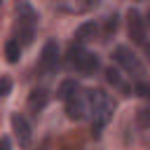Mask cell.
<instances>
[{"instance_id": "cell-13", "label": "cell", "mask_w": 150, "mask_h": 150, "mask_svg": "<svg viewBox=\"0 0 150 150\" xmlns=\"http://www.w3.org/2000/svg\"><path fill=\"white\" fill-rule=\"evenodd\" d=\"M77 91H80V87H77V82H75V80H63V82H61V87H59V94H56V96H59L61 101H68V98H70V96H75Z\"/></svg>"}, {"instance_id": "cell-15", "label": "cell", "mask_w": 150, "mask_h": 150, "mask_svg": "<svg viewBox=\"0 0 150 150\" xmlns=\"http://www.w3.org/2000/svg\"><path fill=\"white\" fill-rule=\"evenodd\" d=\"M115 30H117V16L112 14V16H108V19H105V30H103V35H105V38H110Z\"/></svg>"}, {"instance_id": "cell-6", "label": "cell", "mask_w": 150, "mask_h": 150, "mask_svg": "<svg viewBox=\"0 0 150 150\" xmlns=\"http://www.w3.org/2000/svg\"><path fill=\"white\" fill-rule=\"evenodd\" d=\"M12 129H14V136H16L19 145L23 150H28L30 143H33V134H30V124L26 122V117L19 115V112H14L12 115Z\"/></svg>"}, {"instance_id": "cell-3", "label": "cell", "mask_w": 150, "mask_h": 150, "mask_svg": "<svg viewBox=\"0 0 150 150\" xmlns=\"http://www.w3.org/2000/svg\"><path fill=\"white\" fill-rule=\"evenodd\" d=\"M112 56H115V61H117V63H120L129 75H143V70H145V68H143V61H141V59H138L129 47L120 45V47L115 49V54H112Z\"/></svg>"}, {"instance_id": "cell-18", "label": "cell", "mask_w": 150, "mask_h": 150, "mask_svg": "<svg viewBox=\"0 0 150 150\" xmlns=\"http://www.w3.org/2000/svg\"><path fill=\"white\" fill-rule=\"evenodd\" d=\"M0 145H2V150H12V143H9V138H7V136H2Z\"/></svg>"}, {"instance_id": "cell-14", "label": "cell", "mask_w": 150, "mask_h": 150, "mask_svg": "<svg viewBox=\"0 0 150 150\" xmlns=\"http://www.w3.org/2000/svg\"><path fill=\"white\" fill-rule=\"evenodd\" d=\"M136 120H138L141 127L150 129V105H141V108L136 110Z\"/></svg>"}, {"instance_id": "cell-8", "label": "cell", "mask_w": 150, "mask_h": 150, "mask_svg": "<svg viewBox=\"0 0 150 150\" xmlns=\"http://www.w3.org/2000/svg\"><path fill=\"white\" fill-rule=\"evenodd\" d=\"M56 63H59V47H56L54 40H49V42H45V47H42L40 68H42L45 73H52V70L56 68Z\"/></svg>"}, {"instance_id": "cell-12", "label": "cell", "mask_w": 150, "mask_h": 150, "mask_svg": "<svg viewBox=\"0 0 150 150\" xmlns=\"http://www.w3.org/2000/svg\"><path fill=\"white\" fill-rule=\"evenodd\" d=\"M5 56H7V61L9 63H16L19 61V56H21V42L19 40H7L5 42Z\"/></svg>"}, {"instance_id": "cell-9", "label": "cell", "mask_w": 150, "mask_h": 150, "mask_svg": "<svg viewBox=\"0 0 150 150\" xmlns=\"http://www.w3.org/2000/svg\"><path fill=\"white\" fill-rule=\"evenodd\" d=\"M14 9H16V16H19V21L16 23H21V26H30V28H35V23H38V12L26 2V0H19L16 5H14Z\"/></svg>"}, {"instance_id": "cell-19", "label": "cell", "mask_w": 150, "mask_h": 150, "mask_svg": "<svg viewBox=\"0 0 150 150\" xmlns=\"http://www.w3.org/2000/svg\"><path fill=\"white\" fill-rule=\"evenodd\" d=\"M143 47H145V56H148V61H150V42H145Z\"/></svg>"}, {"instance_id": "cell-17", "label": "cell", "mask_w": 150, "mask_h": 150, "mask_svg": "<svg viewBox=\"0 0 150 150\" xmlns=\"http://www.w3.org/2000/svg\"><path fill=\"white\" fill-rule=\"evenodd\" d=\"M9 89H12V80H9V75H2V87H0V94H2V96H7V94H9Z\"/></svg>"}, {"instance_id": "cell-11", "label": "cell", "mask_w": 150, "mask_h": 150, "mask_svg": "<svg viewBox=\"0 0 150 150\" xmlns=\"http://www.w3.org/2000/svg\"><path fill=\"white\" fill-rule=\"evenodd\" d=\"M96 23L94 21H87V23H82L77 30H75V40L77 42H89V40H94V35H96Z\"/></svg>"}, {"instance_id": "cell-4", "label": "cell", "mask_w": 150, "mask_h": 150, "mask_svg": "<svg viewBox=\"0 0 150 150\" xmlns=\"http://www.w3.org/2000/svg\"><path fill=\"white\" fill-rule=\"evenodd\" d=\"M96 5H98V0H56V2H54L56 12H61V14H73V16L87 14V12H91Z\"/></svg>"}, {"instance_id": "cell-2", "label": "cell", "mask_w": 150, "mask_h": 150, "mask_svg": "<svg viewBox=\"0 0 150 150\" xmlns=\"http://www.w3.org/2000/svg\"><path fill=\"white\" fill-rule=\"evenodd\" d=\"M68 63L80 73H94L98 68V56L82 49V42H77V45L68 47Z\"/></svg>"}, {"instance_id": "cell-16", "label": "cell", "mask_w": 150, "mask_h": 150, "mask_svg": "<svg viewBox=\"0 0 150 150\" xmlns=\"http://www.w3.org/2000/svg\"><path fill=\"white\" fill-rule=\"evenodd\" d=\"M105 80H108L110 84H115V87H124L122 80H120V73H117L115 68H108V70H105Z\"/></svg>"}, {"instance_id": "cell-7", "label": "cell", "mask_w": 150, "mask_h": 150, "mask_svg": "<svg viewBox=\"0 0 150 150\" xmlns=\"http://www.w3.org/2000/svg\"><path fill=\"white\" fill-rule=\"evenodd\" d=\"M63 103H66V112L70 120H82L87 115V91H77Z\"/></svg>"}, {"instance_id": "cell-5", "label": "cell", "mask_w": 150, "mask_h": 150, "mask_svg": "<svg viewBox=\"0 0 150 150\" xmlns=\"http://www.w3.org/2000/svg\"><path fill=\"white\" fill-rule=\"evenodd\" d=\"M127 33H129L131 42L145 45V23H143L138 9H129L127 12Z\"/></svg>"}, {"instance_id": "cell-10", "label": "cell", "mask_w": 150, "mask_h": 150, "mask_svg": "<svg viewBox=\"0 0 150 150\" xmlns=\"http://www.w3.org/2000/svg\"><path fill=\"white\" fill-rule=\"evenodd\" d=\"M47 101H49V94H47V89H33L30 94H28V101H26V105H28V110L30 112H40L45 105H47Z\"/></svg>"}, {"instance_id": "cell-20", "label": "cell", "mask_w": 150, "mask_h": 150, "mask_svg": "<svg viewBox=\"0 0 150 150\" xmlns=\"http://www.w3.org/2000/svg\"><path fill=\"white\" fill-rule=\"evenodd\" d=\"M148 19H150V14H148Z\"/></svg>"}, {"instance_id": "cell-1", "label": "cell", "mask_w": 150, "mask_h": 150, "mask_svg": "<svg viewBox=\"0 0 150 150\" xmlns=\"http://www.w3.org/2000/svg\"><path fill=\"white\" fill-rule=\"evenodd\" d=\"M112 110H115V103L112 98L103 91V89H89L87 91V112L91 117V129L94 134H98L112 117Z\"/></svg>"}]
</instances>
